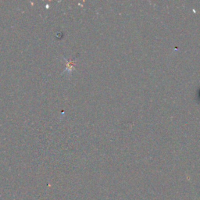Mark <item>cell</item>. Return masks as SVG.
<instances>
[{
  "label": "cell",
  "instance_id": "6da1fadb",
  "mask_svg": "<svg viewBox=\"0 0 200 200\" xmlns=\"http://www.w3.org/2000/svg\"><path fill=\"white\" fill-rule=\"evenodd\" d=\"M67 62V69L65 70V71L68 72V73H70V71H72V70H74V64H75V61L74 60H67V59H66Z\"/></svg>",
  "mask_w": 200,
  "mask_h": 200
}]
</instances>
